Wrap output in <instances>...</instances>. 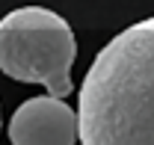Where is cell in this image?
<instances>
[{"instance_id": "obj_1", "label": "cell", "mask_w": 154, "mask_h": 145, "mask_svg": "<svg viewBox=\"0 0 154 145\" xmlns=\"http://www.w3.org/2000/svg\"><path fill=\"white\" fill-rule=\"evenodd\" d=\"M80 145H154V18L110 39L77 92Z\"/></svg>"}, {"instance_id": "obj_2", "label": "cell", "mask_w": 154, "mask_h": 145, "mask_svg": "<svg viewBox=\"0 0 154 145\" xmlns=\"http://www.w3.org/2000/svg\"><path fill=\"white\" fill-rule=\"evenodd\" d=\"M77 42L68 21L45 6H21L0 18V71L18 83H38L48 95L74 92Z\"/></svg>"}, {"instance_id": "obj_3", "label": "cell", "mask_w": 154, "mask_h": 145, "mask_svg": "<svg viewBox=\"0 0 154 145\" xmlns=\"http://www.w3.org/2000/svg\"><path fill=\"white\" fill-rule=\"evenodd\" d=\"M12 145H74L77 113L57 95L24 101L9 122Z\"/></svg>"}]
</instances>
